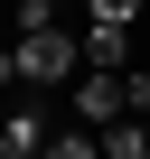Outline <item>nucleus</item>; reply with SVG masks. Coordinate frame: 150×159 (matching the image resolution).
I'll list each match as a JSON object with an SVG mask.
<instances>
[{"instance_id":"obj_8","label":"nucleus","mask_w":150,"mask_h":159,"mask_svg":"<svg viewBox=\"0 0 150 159\" xmlns=\"http://www.w3.org/2000/svg\"><path fill=\"white\" fill-rule=\"evenodd\" d=\"M28 28H66V0H19V38Z\"/></svg>"},{"instance_id":"obj_7","label":"nucleus","mask_w":150,"mask_h":159,"mask_svg":"<svg viewBox=\"0 0 150 159\" xmlns=\"http://www.w3.org/2000/svg\"><path fill=\"white\" fill-rule=\"evenodd\" d=\"M141 10H150V0H85V19H103V28H131Z\"/></svg>"},{"instance_id":"obj_2","label":"nucleus","mask_w":150,"mask_h":159,"mask_svg":"<svg viewBox=\"0 0 150 159\" xmlns=\"http://www.w3.org/2000/svg\"><path fill=\"white\" fill-rule=\"evenodd\" d=\"M75 112H85V131H113V122L131 112V75H113V66H85V75H75Z\"/></svg>"},{"instance_id":"obj_4","label":"nucleus","mask_w":150,"mask_h":159,"mask_svg":"<svg viewBox=\"0 0 150 159\" xmlns=\"http://www.w3.org/2000/svg\"><path fill=\"white\" fill-rule=\"evenodd\" d=\"M0 159H47V122H38V112H10V131H0Z\"/></svg>"},{"instance_id":"obj_5","label":"nucleus","mask_w":150,"mask_h":159,"mask_svg":"<svg viewBox=\"0 0 150 159\" xmlns=\"http://www.w3.org/2000/svg\"><path fill=\"white\" fill-rule=\"evenodd\" d=\"M103 159H150V122H141V112H122V122L103 131Z\"/></svg>"},{"instance_id":"obj_3","label":"nucleus","mask_w":150,"mask_h":159,"mask_svg":"<svg viewBox=\"0 0 150 159\" xmlns=\"http://www.w3.org/2000/svg\"><path fill=\"white\" fill-rule=\"evenodd\" d=\"M85 66H113V75H131V28H103V19H85Z\"/></svg>"},{"instance_id":"obj_10","label":"nucleus","mask_w":150,"mask_h":159,"mask_svg":"<svg viewBox=\"0 0 150 159\" xmlns=\"http://www.w3.org/2000/svg\"><path fill=\"white\" fill-rule=\"evenodd\" d=\"M141 122H150V112H141Z\"/></svg>"},{"instance_id":"obj_9","label":"nucleus","mask_w":150,"mask_h":159,"mask_svg":"<svg viewBox=\"0 0 150 159\" xmlns=\"http://www.w3.org/2000/svg\"><path fill=\"white\" fill-rule=\"evenodd\" d=\"M131 112H150V75H131Z\"/></svg>"},{"instance_id":"obj_1","label":"nucleus","mask_w":150,"mask_h":159,"mask_svg":"<svg viewBox=\"0 0 150 159\" xmlns=\"http://www.w3.org/2000/svg\"><path fill=\"white\" fill-rule=\"evenodd\" d=\"M75 75H85V28H28L10 47V84H28V94L75 84Z\"/></svg>"},{"instance_id":"obj_6","label":"nucleus","mask_w":150,"mask_h":159,"mask_svg":"<svg viewBox=\"0 0 150 159\" xmlns=\"http://www.w3.org/2000/svg\"><path fill=\"white\" fill-rule=\"evenodd\" d=\"M47 159H103V131H56Z\"/></svg>"}]
</instances>
